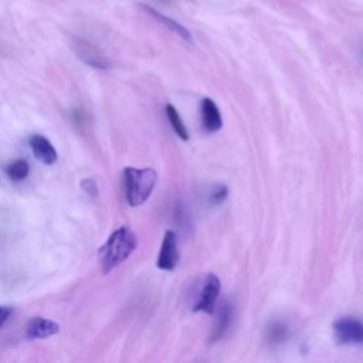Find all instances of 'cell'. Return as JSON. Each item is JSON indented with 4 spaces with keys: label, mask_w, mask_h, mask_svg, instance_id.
<instances>
[{
    "label": "cell",
    "mask_w": 363,
    "mask_h": 363,
    "mask_svg": "<svg viewBox=\"0 0 363 363\" xmlns=\"http://www.w3.org/2000/svg\"><path fill=\"white\" fill-rule=\"evenodd\" d=\"M136 245L138 238L130 228L126 225L116 228L98 251L102 272L108 274L121 265L135 251Z\"/></svg>",
    "instance_id": "obj_1"
},
{
    "label": "cell",
    "mask_w": 363,
    "mask_h": 363,
    "mask_svg": "<svg viewBox=\"0 0 363 363\" xmlns=\"http://www.w3.org/2000/svg\"><path fill=\"white\" fill-rule=\"evenodd\" d=\"M157 182V174L152 167H125L123 184L126 201L132 207L143 204L152 194Z\"/></svg>",
    "instance_id": "obj_2"
},
{
    "label": "cell",
    "mask_w": 363,
    "mask_h": 363,
    "mask_svg": "<svg viewBox=\"0 0 363 363\" xmlns=\"http://www.w3.org/2000/svg\"><path fill=\"white\" fill-rule=\"evenodd\" d=\"M335 336L339 343L343 345H362L363 343V322L346 316L340 318L333 323Z\"/></svg>",
    "instance_id": "obj_3"
},
{
    "label": "cell",
    "mask_w": 363,
    "mask_h": 363,
    "mask_svg": "<svg viewBox=\"0 0 363 363\" xmlns=\"http://www.w3.org/2000/svg\"><path fill=\"white\" fill-rule=\"evenodd\" d=\"M220 279L214 274H208L203 282L199 298L194 302L193 311L213 313L216 302L220 295Z\"/></svg>",
    "instance_id": "obj_4"
},
{
    "label": "cell",
    "mask_w": 363,
    "mask_h": 363,
    "mask_svg": "<svg viewBox=\"0 0 363 363\" xmlns=\"http://www.w3.org/2000/svg\"><path fill=\"white\" fill-rule=\"evenodd\" d=\"M177 261H179V250H177L176 234L169 230L163 235L156 265L163 271H173L177 265Z\"/></svg>",
    "instance_id": "obj_5"
},
{
    "label": "cell",
    "mask_w": 363,
    "mask_h": 363,
    "mask_svg": "<svg viewBox=\"0 0 363 363\" xmlns=\"http://www.w3.org/2000/svg\"><path fill=\"white\" fill-rule=\"evenodd\" d=\"M60 332V325L51 319L35 316L31 318L26 325V336L31 340L47 339Z\"/></svg>",
    "instance_id": "obj_6"
},
{
    "label": "cell",
    "mask_w": 363,
    "mask_h": 363,
    "mask_svg": "<svg viewBox=\"0 0 363 363\" xmlns=\"http://www.w3.org/2000/svg\"><path fill=\"white\" fill-rule=\"evenodd\" d=\"M28 145L34 156L44 164H54L58 159L57 150L52 143L43 135H33L28 139Z\"/></svg>",
    "instance_id": "obj_7"
},
{
    "label": "cell",
    "mask_w": 363,
    "mask_h": 363,
    "mask_svg": "<svg viewBox=\"0 0 363 363\" xmlns=\"http://www.w3.org/2000/svg\"><path fill=\"white\" fill-rule=\"evenodd\" d=\"M200 111H201V125L206 132L208 133L217 132L223 126V118H221L220 109L213 99L204 98L201 101Z\"/></svg>",
    "instance_id": "obj_8"
},
{
    "label": "cell",
    "mask_w": 363,
    "mask_h": 363,
    "mask_svg": "<svg viewBox=\"0 0 363 363\" xmlns=\"http://www.w3.org/2000/svg\"><path fill=\"white\" fill-rule=\"evenodd\" d=\"M77 54L78 57L86 62L88 65L98 68V69H105L109 67V62L106 61V58L98 51L95 50L92 45H89L88 43L84 41H78V47H77Z\"/></svg>",
    "instance_id": "obj_9"
},
{
    "label": "cell",
    "mask_w": 363,
    "mask_h": 363,
    "mask_svg": "<svg viewBox=\"0 0 363 363\" xmlns=\"http://www.w3.org/2000/svg\"><path fill=\"white\" fill-rule=\"evenodd\" d=\"M140 6V9L143 10V11H146L147 14H150L155 20H157L159 23H162L163 26H166L169 30H172L173 33H176L179 37H182L184 41H189V43H191V40H193V37H191V34H190V31L187 30V28H184L182 24H179L177 21H174V20H172L170 17H166V16H163L162 13H159L157 10H155L153 7H150V6H146V4H139Z\"/></svg>",
    "instance_id": "obj_10"
},
{
    "label": "cell",
    "mask_w": 363,
    "mask_h": 363,
    "mask_svg": "<svg viewBox=\"0 0 363 363\" xmlns=\"http://www.w3.org/2000/svg\"><path fill=\"white\" fill-rule=\"evenodd\" d=\"M231 318H233V305L228 301H224L221 303V306H220V312H218V316L216 319V325H214L213 333L210 336L211 342H217V340H220L225 335L227 329L230 328Z\"/></svg>",
    "instance_id": "obj_11"
},
{
    "label": "cell",
    "mask_w": 363,
    "mask_h": 363,
    "mask_svg": "<svg viewBox=\"0 0 363 363\" xmlns=\"http://www.w3.org/2000/svg\"><path fill=\"white\" fill-rule=\"evenodd\" d=\"M289 336V329L282 320L271 322L265 329V339L269 345H279Z\"/></svg>",
    "instance_id": "obj_12"
},
{
    "label": "cell",
    "mask_w": 363,
    "mask_h": 363,
    "mask_svg": "<svg viewBox=\"0 0 363 363\" xmlns=\"http://www.w3.org/2000/svg\"><path fill=\"white\" fill-rule=\"evenodd\" d=\"M166 116H167L169 123H170L172 129L174 130V133H176L180 139L187 140V139H189V130L186 129V126H184V123H183V121H182L179 112H177V109H176L173 105H170V104L166 105Z\"/></svg>",
    "instance_id": "obj_13"
},
{
    "label": "cell",
    "mask_w": 363,
    "mask_h": 363,
    "mask_svg": "<svg viewBox=\"0 0 363 363\" xmlns=\"http://www.w3.org/2000/svg\"><path fill=\"white\" fill-rule=\"evenodd\" d=\"M30 173V164L24 159H17L6 166V174L13 182L24 180Z\"/></svg>",
    "instance_id": "obj_14"
},
{
    "label": "cell",
    "mask_w": 363,
    "mask_h": 363,
    "mask_svg": "<svg viewBox=\"0 0 363 363\" xmlns=\"http://www.w3.org/2000/svg\"><path fill=\"white\" fill-rule=\"evenodd\" d=\"M228 196V189L224 184H216L208 194V203L211 206H218L221 204Z\"/></svg>",
    "instance_id": "obj_15"
},
{
    "label": "cell",
    "mask_w": 363,
    "mask_h": 363,
    "mask_svg": "<svg viewBox=\"0 0 363 363\" xmlns=\"http://www.w3.org/2000/svg\"><path fill=\"white\" fill-rule=\"evenodd\" d=\"M81 187H82V190L86 193V194H89V196H96L98 194V187H96V184H95V182L92 180V179H85V180H82L81 182Z\"/></svg>",
    "instance_id": "obj_16"
},
{
    "label": "cell",
    "mask_w": 363,
    "mask_h": 363,
    "mask_svg": "<svg viewBox=\"0 0 363 363\" xmlns=\"http://www.w3.org/2000/svg\"><path fill=\"white\" fill-rule=\"evenodd\" d=\"M10 315H11V308L6 305H0V328L6 323Z\"/></svg>",
    "instance_id": "obj_17"
}]
</instances>
